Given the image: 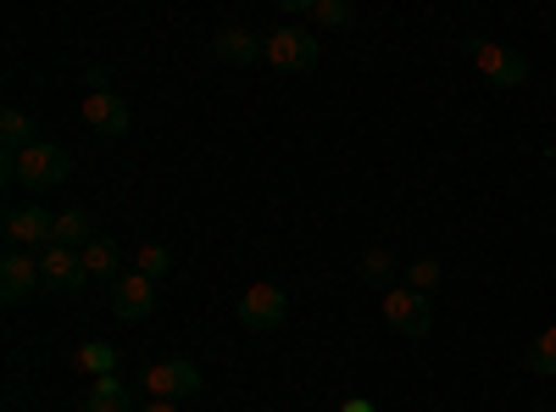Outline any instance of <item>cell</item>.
I'll return each mask as SVG.
<instances>
[{
    "label": "cell",
    "instance_id": "obj_10",
    "mask_svg": "<svg viewBox=\"0 0 556 412\" xmlns=\"http://www.w3.org/2000/svg\"><path fill=\"white\" fill-rule=\"evenodd\" d=\"M7 240H12V251L17 246H56V217L45 212V207H17V212H7Z\"/></svg>",
    "mask_w": 556,
    "mask_h": 412
},
{
    "label": "cell",
    "instance_id": "obj_3",
    "mask_svg": "<svg viewBox=\"0 0 556 412\" xmlns=\"http://www.w3.org/2000/svg\"><path fill=\"white\" fill-rule=\"evenodd\" d=\"M262 62L278 67V73H306V67H317V39H312L306 28H290V23H285V28L267 34Z\"/></svg>",
    "mask_w": 556,
    "mask_h": 412
},
{
    "label": "cell",
    "instance_id": "obj_24",
    "mask_svg": "<svg viewBox=\"0 0 556 412\" xmlns=\"http://www.w3.org/2000/svg\"><path fill=\"white\" fill-rule=\"evenodd\" d=\"M340 412H374V401H345Z\"/></svg>",
    "mask_w": 556,
    "mask_h": 412
},
{
    "label": "cell",
    "instance_id": "obj_1",
    "mask_svg": "<svg viewBox=\"0 0 556 412\" xmlns=\"http://www.w3.org/2000/svg\"><path fill=\"white\" fill-rule=\"evenodd\" d=\"M67 173H73V157L51 140H39L17 157H7V178L12 185H34V190H51V185H67Z\"/></svg>",
    "mask_w": 556,
    "mask_h": 412
},
{
    "label": "cell",
    "instance_id": "obj_20",
    "mask_svg": "<svg viewBox=\"0 0 556 412\" xmlns=\"http://www.w3.org/2000/svg\"><path fill=\"white\" fill-rule=\"evenodd\" d=\"M362 279L390 296V290H395V262H390V251H367V257H362Z\"/></svg>",
    "mask_w": 556,
    "mask_h": 412
},
{
    "label": "cell",
    "instance_id": "obj_13",
    "mask_svg": "<svg viewBox=\"0 0 556 412\" xmlns=\"http://www.w3.org/2000/svg\"><path fill=\"white\" fill-rule=\"evenodd\" d=\"M0 146H7V157H17V151L39 146V128H34V117H28V112H17V107L0 112Z\"/></svg>",
    "mask_w": 556,
    "mask_h": 412
},
{
    "label": "cell",
    "instance_id": "obj_23",
    "mask_svg": "<svg viewBox=\"0 0 556 412\" xmlns=\"http://www.w3.org/2000/svg\"><path fill=\"white\" fill-rule=\"evenodd\" d=\"M139 412H178V407H173V401H146Z\"/></svg>",
    "mask_w": 556,
    "mask_h": 412
},
{
    "label": "cell",
    "instance_id": "obj_21",
    "mask_svg": "<svg viewBox=\"0 0 556 412\" xmlns=\"http://www.w3.org/2000/svg\"><path fill=\"white\" fill-rule=\"evenodd\" d=\"M440 273H445V267H440L434 257H417V262L406 267V290H417V296H429V290L440 285Z\"/></svg>",
    "mask_w": 556,
    "mask_h": 412
},
{
    "label": "cell",
    "instance_id": "obj_5",
    "mask_svg": "<svg viewBox=\"0 0 556 412\" xmlns=\"http://www.w3.org/2000/svg\"><path fill=\"white\" fill-rule=\"evenodd\" d=\"M146 385H151L156 401H184V396L201 390V369L190 357H167V362H151L146 369Z\"/></svg>",
    "mask_w": 556,
    "mask_h": 412
},
{
    "label": "cell",
    "instance_id": "obj_7",
    "mask_svg": "<svg viewBox=\"0 0 556 412\" xmlns=\"http://www.w3.org/2000/svg\"><path fill=\"white\" fill-rule=\"evenodd\" d=\"M84 123L96 134H106V140H123V134L134 128V112H128V101L117 96V89H96V96H84Z\"/></svg>",
    "mask_w": 556,
    "mask_h": 412
},
{
    "label": "cell",
    "instance_id": "obj_12",
    "mask_svg": "<svg viewBox=\"0 0 556 412\" xmlns=\"http://www.w3.org/2000/svg\"><path fill=\"white\" fill-rule=\"evenodd\" d=\"M267 51V39H256V34H245V28H223L217 39H212V57L217 62H256Z\"/></svg>",
    "mask_w": 556,
    "mask_h": 412
},
{
    "label": "cell",
    "instance_id": "obj_8",
    "mask_svg": "<svg viewBox=\"0 0 556 412\" xmlns=\"http://www.w3.org/2000/svg\"><path fill=\"white\" fill-rule=\"evenodd\" d=\"M112 312L123 317V324H146V317L156 312V285L146 279V273H123V279L112 285Z\"/></svg>",
    "mask_w": 556,
    "mask_h": 412
},
{
    "label": "cell",
    "instance_id": "obj_14",
    "mask_svg": "<svg viewBox=\"0 0 556 412\" xmlns=\"http://www.w3.org/2000/svg\"><path fill=\"white\" fill-rule=\"evenodd\" d=\"M117 262H123V257H117V246H112V240H101V235L84 246V273H89V279L117 285V279H123V267H117Z\"/></svg>",
    "mask_w": 556,
    "mask_h": 412
},
{
    "label": "cell",
    "instance_id": "obj_25",
    "mask_svg": "<svg viewBox=\"0 0 556 412\" xmlns=\"http://www.w3.org/2000/svg\"><path fill=\"white\" fill-rule=\"evenodd\" d=\"M551 157H556V140H551Z\"/></svg>",
    "mask_w": 556,
    "mask_h": 412
},
{
    "label": "cell",
    "instance_id": "obj_17",
    "mask_svg": "<svg viewBox=\"0 0 556 412\" xmlns=\"http://www.w3.org/2000/svg\"><path fill=\"white\" fill-rule=\"evenodd\" d=\"M134 273H146L151 285H162L167 273H173V251H167V246H156V240H146V246L134 251Z\"/></svg>",
    "mask_w": 556,
    "mask_h": 412
},
{
    "label": "cell",
    "instance_id": "obj_6",
    "mask_svg": "<svg viewBox=\"0 0 556 412\" xmlns=\"http://www.w3.org/2000/svg\"><path fill=\"white\" fill-rule=\"evenodd\" d=\"M285 312H290V296L278 290V285H251V290L240 296V324L256 329V335L278 329V324H285Z\"/></svg>",
    "mask_w": 556,
    "mask_h": 412
},
{
    "label": "cell",
    "instance_id": "obj_11",
    "mask_svg": "<svg viewBox=\"0 0 556 412\" xmlns=\"http://www.w3.org/2000/svg\"><path fill=\"white\" fill-rule=\"evenodd\" d=\"M39 279L45 290H78L89 273H84V251H67V246H45L39 251Z\"/></svg>",
    "mask_w": 556,
    "mask_h": 412
},
{
    "label": "cell",
    "instance_id": "obj_22",
    "mask_svg": "<svg viewBox=\"0 0 556 412\" xmlns=\"http://www.w3.org/2000/svg\"><path fill=\"white\" fill-rule=\"evenodd\" d=\"M312 17H317L323 28H345V23L356 17V7H351V0H312Z\"/></svg>",
    "mask_w": 556,
    "mask_h": 412
},
{
    "label": "cell",
    "instance_id": "obj_18",
    "mask_svg": "<svg viewBox=\"0 0 556 412\" xmlns=\"http://www.w3.org/2000/svg\"><path fill=\"white\" fill-rule=\"evenodd\" d=\"M78 369L96 374V379H112V374H117V351H112L106 340H89V346L78 351Z\"/></svg>",
    "mask_w": 556,
    "mask_h": 412
},
{
    "label": "cell",
    "instance_id": "obj_15",
    "mask_svg": "<svg viewBox=\"0 0 556 412\" xmlns=\"http://www.w3.org/2000/svg\"><path fill=\"white\" fill-rule=\"evenodd\" d=\"M89 240H96V217H89L84 207H73V212H62V217H56V246L84 251Z\"/></svg>",
    "mask_w": 556,
    "mask_h": 412
},
{
    "label": "cell",
    "instance_id": "obj_2",
    "mask_svg": "<svg viewBox=\"0 0 556 412\" xmlns=\"http://www.w3.org/2000/svg\"><path fill=\"white\" fill-rule=\"evenodd\" d=\"M468 57H473V67H479L495 89H523V84H529V62H523L518 51H506V45H495V39H473Z\"/></svg>",
    "mask_w": 556,
    "mask_h": 412
},
{
    "label": "cell",
    "instance_id": "obj_19",
    "mask_svg": "<svg viewBox=\"0 0 556 412\" xmlns=\"http://www.w3.org/2000/svg\"><path fill=\"white\" fill-rule=\"evenodd\" d=\"M529 374H540V379H556V329H545V335H534V346H529Z\"/></svg>",
    "mask_w": 556,
    "mask_h": 412
},
{
    "label": "cell",
    "instance_id": "obj_4",
    "mask_svg": "<svg viewBox=\"0 0 556 412\" xmlns=\"http://www.w3.org/2000/svg\"><path fill=\"white\" fill-rule=\"evenodd\" d=\"M384 324H390L395 335H406V340H424V335L434 329V307H429V296L395 285V290L384 296Z\"/></svg>",
    "mask_w": 556,
    "mask_h": 412
},
{
    "label": "cell",
    "instance_id": "obj_9",
    "mask_svg": "<svg viewBox=\"0 0 556 412\" xmlns=\"http://www.w3.org/2000/svg\"><path fill=\"white\" fill-rule=\"evenodd\" d=\"M34 290H45L39 257H23V251H7V257H0V301L17 307V301H28Z\"/></svg>",
    "mask_w": 556,
    "mask_h": 412
},
{
    "label": "cell",
    "instance_id": "obj_16",
    "mask_svg": "<svg viewBox=\"0 0 556 412\" xmlns=\"http://www.w3.org/2000/svg\"><path fill=\"white\" fill-rule=\"evenodd\" d=\"M84 412H128V390H123V379L112 374V379H96V385H89Z\"/></svg>",
    "mask_w": 556,
    "mask_h": 412
}]
</instances>
